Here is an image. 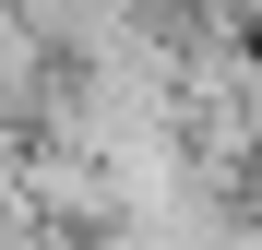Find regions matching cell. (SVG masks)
<instances>
[{"mask_svg":"<svg viewBox=\"0 0 262 250\" xmlns=\"http://www.w3.org/2000/svg\"><path fill=\"white\" fill-rule=\"evenodd\" d=\"M48 72H60V48H48L24 12H0V131H36V107H48Z\"/></svg>","mask_w":262,"mask_h":250,"instance_id":"cell-1","label":"cell"},{"mask_svg":"<svg viewBox=\"0 0 262 250\" xmlns=\"http://www.w3.org/2000/svg\"><path fill=\"white\" fill-rule=\"evenodd\" d=\"M238 179H250V202H262V119H250V167H238Z\"/></svg>","mask_w":262,"mask_h":250,"instance_id":"cell-2","label":"cell"}]
</instances>
